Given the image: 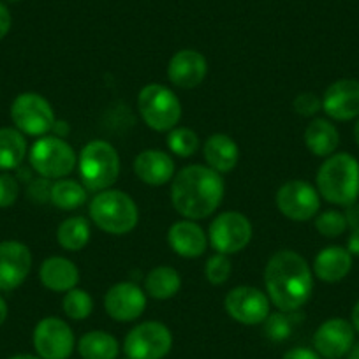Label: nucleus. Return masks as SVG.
<instances>
[{
	"label": "nucleus",
	"mask_w": 359,
	"mask_h": 359,
	"mask_svg": "<svg viewBox=\"0 0 359 359\" xmlns=\"http://www.w3.org/2000/svg\"><path fill=\"white\" fill-rule=\"evenodd\" d=\"M264 285L271 305L280 312H296L312 296L313 271L298 252L280 250L266 264Z\"/></svg>",
	"instance_id": "f257e3e1"
},
{
	"label": "nucleus",
	"mask_w": 359,
	"mask_h": 359,
	"mask_svg": "<svg viewBox=\"0 0 359 359\" xmlns=\"http://www.w3.org/2000/svg\"><path fill=\"white\" fill-rule=\"evenodd\" d=\"M220 172L203 164L180 169L171 184V203L176 212L189 220H203L217 212L224 199Z\"/></svg>",
	"instance_id": "f03ea898"
},
{
	"label": "nucleus",
	"mask_w": 359,
	"mask_h": 359,
	"mask_svg": "<svg viewBox=\"0 0 359 359\" xmlns=\"http://www.w3.org/2000/svg\"><path fill=\"white\" fill-rule=\"evenodd\" d=\"M316 184L320 198L331 205H354L359 198V161L344 151L330 155L317 171Z\"/></svg>",
	"instance_id": "7ed1b4c3"
},
{
	"label": "nucleus",
	"mask_w": 359,
	"mask_h": 359,
	"mask_svg": "<svg viewBox=\"0 0 359 359\" xmlns=\"http://www.w3.org/2000/svg\"><path fill=\"white\" fill-rule=\"evenodd\" d=\"M90 219L101 231L109 234H127L140 222V210L136 201L127 192L102 191L90 203Z\"/></svg>",
	"instance_id": "20e7f679"
},
{
	"label": "nucleus",
	"mask_w": 359,
	"mask_h": 359,
	"mask_svg": "<svg viewBox=\"0 0 359 359\" xmlns=\"http://www.w3.org/2000/svg\"><path fill=\"white\" fill-rule=\"evenodd\" d=\"M78 171L86 191H108L120 176V155L111 143L94 140L83 147Z\"/></svg>",
	"instance_id": "39448f33"
},
{
	"label": "nucleus",
	"mask_w": 359,
	"mask_h": 359,
	"mask_svg": "<svg viewBox=\"0 0 359 359\" xmlns=\"http://www.w3.org/2000/svg\"><path fill=\"white\" fill-rule=\"evenodd\" d=\"M137 111L150 129L169 133L182 118V102L171 88L151 83L143 86L137 95Z\"/></svg>",
	"instance_id": "423d86ee"
},
{
	"label": "nucleus",
	"mask_w": 359,
	"mask_h": 359,
	"mask_svg": "<svg viewBox=\"0 0 359 359\" xmlns=\"http://www.w3.org/2000/svg\"><path fill=\"white\" fill-rule=\"evenodd\" d=\"M30 168L48 180H62L78 164L76 151L64 137L41 136L29 151Z\"/></svg>",
	"instance_id": "0eeeda50"
},
{
	"label": "nucleus",
	"mask_w": 359,
	"mask_h": 359,
	"mask_svg": "<svg viewBox=\"0 0 359 359\" xmlns=\"http://www.w3.org/2000/svg\"><path fill=\"white\" fill-rule=\"evenodd\" d=\"M11 120L25 136H46L53 130L57 116L50 101L36 92H23L13 101Z\"/></svg>",
	"instance_id": "6e6552de"
},
{
	"label": "nucleus",
	"mask_w": 359,
	"mask_h": 359,
	"mask_svg": "<svg viewBox=\"0 0 359 359\" xmlns=\"http://www.w3.org/2000/svg\"><path fill=\"white\" fill-rule=\"evenodd\" d=\"M171 347V331L157 320H147L134 326L123 341V351L130 359H164Z\"/></svg>",
	"instance_id": "1a4fd4ad"
},
{
	"label": "nucleus",
	"mask_w": 359,
	"mask_h": 359,
	"mask_svg": "<svg viewBox=\"0 0 359 359\" xmlns=\"http://www.w3.org/2000/svg\"><path fill=\"white\" fill-rule=\"evenodd\" d=\"M208 240L219 254H238L252 240V224L240 212H224L210 224Z\"/></svg>",
	"instance_id": "9d476101"
},
{
	"label": "nucleus",
	"mask_w": 359,
	"mask_h": 359,
	"mask_svg": "<svg viewBox=\"0 0 359 359\" xmlns=\"http://www.w3.org/2000/svg\"><path fill=\"white\" fill-rule=\"evenodd\" d=\"M277 208L294 222H306L317 217L320 208V196L313 185L303 180L285 182L277 192Z\"/></svg>",
	"instance_id": "9b49d317"
},
{
	"label": "nucleus",
	"mask_w": 359,
	"mask_h": 359,
	"mask_svg": "<svg viewBox=\"0 0 359 359\" xmlns=\"http://www.w3.org/2000/svg\"><path fill=\"white\" fill-rule=\"evenodd\" d=\"M34 348L43 359H67L74 351V333L60 317H44L34 330Z\"/></svg>",
	"instance_id": "f8f14e48"
},
{
	"label": "nucleus",
	"mask_w": 359,
	"mask_h": 359,
	"mask_svg": "<svg viewBox=\"0 0 359 359\" xmlns=\"http://www.w3.org/2000/svg\"><path fill=\"white\" fill-rule=\"evenodd\" d=\"M224 305L231 319L245 326H257L268 319L271 302L261 289L240 285L227 292Z\"/></svg>",
	"instance_id": "ddd939ff"
},
{
	"label": "nucleus",
	"mask_w": 359,
	"mask_h": 359,
	"mask_svg": "<svg viewBox=\"0 0 359 359\" xmlns=\"http://www.w3.org/2000/svg\"><path fill=\"white\" fill-rule=\"evenodd\" d=\"M32 269V252L22 241L8 240L0 243V291L18 289Z\"/></svg>",
	"instance_id": "4468645a"
},
{
	"label": "nucleus",
	"mask_w": 359,
	"mask_h": 359,
	"mask_svg": "<svg viewBox=\"0 0 359 359\" xmlns=\"http://www.w3.org/2000/svg\"><path fill=\"white\" fill-rule=\"evenodd\" d=\"M147 309V292L133 282H120L108 289L104 296V310L116 323H133L140 319Z\"/></svg>",
	"instance_id": "2eb2a0df"
},
{
	"label": "nucleus",
	"mask_w": 359,
	"mask_h": 359,
	"mask_svg": "<svg viewBox=\"0 0 359 359\" xmlns=\"http://www.w3.org/2000/svg\"><path fill=\"white\" fill-rule=\"evenodd\" d=\"M323 111L337 122L359 118V79L341 78L331 83L323 95Z\"/></svg>",
	"instance_id": "dca6fc26"
},
{
	"label": "nucleus",
	"mask_w": 359,
	"mask_h": 359,
	"mask_svg": "<svg viewBox=\"0 0 359 359\" xmlns=\"http://www.w3.org/2000/svg\"><path fill=\"white\" fill-rule=\"evenodd\" d=\"M355 331L347 319L333 317L317 327L313 334V347L319 355L326 359H340L348 354L354 345Z\"/></svg>",
	"instance_id": "f3484780"
},
{
	"label": "nucleus",
	"mask_w": 359,
	"mask_h": 359,
	"mask_svg": "<svg viewBox=\"0 0 359 359\" xmlns=\"http://www.w3.org/2000/svg\"><path fill=\"white\" fill-rule=\"evenodd\" d=\"M206 74H208V62L205 55L196 50H180L169 60L168 78L178 88H196L205 81Z\"/></svg>",
	"instance_id": "a211bd4d"
},
{
	"label": "nucleus",
	"mask_w": 359,
	"mask_h": 359,
	"mask_svg": "<svg viewBox=\"0 0 359 359\" xmlns=\"http://www.w3.org/2000/svg\"><path fill=\"white\" fill-rule=\"evenodd\" d=\"M168 243L175 254L185 259H194L205 254L208 236L196 220H178L168 231Z\"/></svg>",
	"instance_id": "6ab92c4d"
},
{
	"label": "nucleus",
	"mask_w": 359,
	"mask_h": 359,
	"mask_svg": "<svg viewBox=\"0 0 359 359\" xmlns=\"http://www.w3.org/2000/svg\"><path fill=\"white\" fill-rule=\"evenodd\" d=\"M134 172L143 184L161 187L175 178V162L162 150H143L134 158Z\"/></svg>",
	"instance_id": "aec40b11"
},
{
	"label": "nucleus",
	"mask_w": 359,
	"mask_h": 359,
	"mask_svg": "<svg viewBox=\"0 0 359 359\" xmlns=\"http://www.w3.org/2000/svg\"><path fill=\"white\" fill-rule=\"evenodd\" d=\"M352 257L354 255L347 248L338 247V245L323 248L313 261V275L326 284L341 282L351 273Z\"/></svg>",
	"instance_id": "412c9836"
},
{
	"label": "nucleus",
	"mask_w": 359,
	"mask_h": 359,
	"mask_svg": "<svg viewBox=\"0 0 359 359\" xmlns=\"http://www.w3.org/2000/svg\"><path fill=\"white\" fill-rule=\"evenodd\" d=\"M41 284L53 292H67L79 282V269L69 259L53 255L44 259L39 268Z\"/></svg>",
	"instance_id": "4be33fe9"
},
{
	"label": "nucleus",
	"mask_w": 359,
	"mask_h": 359,
	"mask_svg": "<svg viewBox=\"0 0 359 359\" xmlns=\"http://www.w3.org/2000/svg\"><path fill=\"white\" fill-rule=\"evenodd\" d=\"M203 155H205V161L208 162V168L222 175V172H229L236 168L238 158H240V148L234 143L233 137L217 133L206 140L205 147H203Z\"/></svg>",
	"instance_id": "5701e85b"
},
{
	"label": "nucleus",
	"mask_w": 359,
	"mask_h": 359,
	"mask_svg": "<svg viewBox=\"0 0 359 359\" xmlns=\"http://www.w3.org/2000/svg\"><path fill=\"white\" fill-rule=\"evenodd\" d=\"M305 144L316 157H330L340 144V133L327 118H316L306 126Z\"/></svg>",
	"instance_id": "b1692460"
},
{
	"label": "nucleus",
	"mask_w": 359,
	"mask_h": 359,
	"mask_svg": "<svg viewBox=\"0 0 359 359\" xmlns=\"http://www.w3.org/2000/svg\"><path fill=\"white\" fill-rule=\"evenodd\" d=\"M27 140L25 134L16 127H2L0 129V171H15L25 161Z\"/></svg>",
	"instance_id": "393cba45"
},
{
	"label": "nucleus",
	"mask_w": 359,
	"mask_h": 359,
	"mask_svg": "<svg viewBox=\"0 0 359 359\" xmlns=\"http://www.w3.org/2000/svg\"><path fill=\"white\" fill-rule=\"evenodd\" d=\"M182 287V277L171 266H157L144 278V292L154 299H171Z\"/></svg>",
	"instance_id": "a878e982"
},
{
	"label": "nucleus",
	"mask_w": 359,
	"mask_h": 359,
	"mask_svg": "<svg viewBox=\"0 0 359 359\" xmlns=\"http://www.w3.org/2000/svg\"><path fill=\"white\" fill-rule=\"evenodd\" d=\"M78 352L83 359H116L120 345L118 340L106 331H88L79 338Z\"/></svg>",
	"instance_id": "bb28decb"
},
{
	"label": "nucleus",
	"mask_w": 359,
	"mask_h": 359,
	"mask_svg": "<svg viewBox=\"0 0 359 359\" xmlns=\"http://www.w3.org/2000/svg\"><path fill=\"white\" fill-rule=\"evenodd\" d=\"M90 234H92V229L85 217H71L58 226L57 240L64 250L78 252L86 247Z\"/></svg>",
	"instance_id": "cd10ccee"
},
{
	"label": "nucleus",
	"mask_w": 359,
	"mask_h": 359,
	"mask_svg": "<svg viewBox=\"0 0 359 359\" xmlns=\"http://www.w3.org/2000/svg\"><path fill=\"white\" fill-rule=\"evenodd\" d=\"M86 198H88V191H86L85 185L76 182V180L62 178L51 185L50 201L58 210L71 212V210L79 208L81 205H85Z\"/></svg>",
	"instance_id": "c85d7f7f"
},
{
	"label": "nucleus",
	"mask_w": 359,
	"mask_h": 359,
	"mask_svg": "<svg viewBox=\"0 0 359 359\" xmlns=\"http://www.w3.org/2000/svg\"><path fill=\"white\" fill-rule=\"evenodd\" d=\"M62 310L69 319L83 320L90 317L94 310V299L85 289L74 287L65 292L64 299H62Z\"/></svg>",
	"instance_id": "c756f323"
},
{
	"label": "nucleus",
	"mask_w": 359,
	"mask_h": 359,
	"mask_svg": "<svg viewBox=\"0 0 359 359\" xmlns=\"http://www.w3.org/2000/svg\"><path fill=\"white\" fill-rule=\"evenodd\" d=\"M168 148L178 157H192L199 148V137L189 127H175L168 134Z\"/></svg>",
	"instance_id": "7c9ffc66"
},
{
	"label": "nucleus",
	"mask_w": 359,
	"mask_h": 359,
	"mask_svg": "<svg viewBox=\"0 0 359 359\" xmlns=\"http://www.w3.org/2000/svg\"><path fill=\"white\" fill-rule=\"evenodd\" d=\"M298 313L296 312H280L269 313L268 319L264 320V334L273 341H284L291 337L292 330H294V317Z\"/></svg>",
	"instance_id": "2f4dec72"
},
{
	"label": "nucleus",
	"mask_w": 359,
	"mask_h": 359,
	"mask_svg": "<svg viewBox=\"0 0 359 359\" xmlns=\"http://www.w3.org/2000/svg\"><path fill=\"white\" fill-rule=\"evenodd\" d=\"M313 226H316L317 233L323 234L324 238H338L348 229L347 217L338 210H326V212L319 213Z\"/></svg>",
	"instance_id": "473e14b6"
},
{
	"label": "nucleus",
	"mask_w": 359,
	"mask_h": 359,
	"mask_svg": "<svg viewBox=\"0 0 359 359\" xmlns=\"http://www.w3.org/2000/svg\"><path fill=\"white\" fill-rule=\"evenodd\" d=\"M231 273H233V264H231L229 257L226 254H219L206 261L205 264V277L210 284L213 285H222L229 280Z\"/></svg>",
	"instance_id": "72a5a7b5"
},
{
	"label": "nucleus",
	"mask_w": 359,
	"mask_h": 359,
	"mask_svg": "<svg viewBox=\"0 0 359 359\" xmlns=\"http://www.w3.org/2000/svg\"><path fill=\"white\" fill-rule=\"evenodd\" d=\"M20 198V182L9 172L0 175V208H9Z\"/></svg>",
	"instance_id": "f704fd0d"
},
{
	"label": "nucleus",
	"mask_w": 359,
	"mask_h": 359,
	"mask_svg": "<svg viewBox=\"0 0 359 359\" xmlns=\"http://www.w3.org/2000/svg\"><path fill=\"white\" fill-rule=\"evenodd\" d=\"M292 108L302 116H313L323 109V99L313 92H302L292 101Z\"/></svg>",
	"instance_id": "c9c22d12"
},
{
	"label": "nucleus",
	"mask_w": 359,
	"mask_h": 359,
	"mask_svg": "<svg viewBox=\"0 0 359 359\" xmlns=\"http://www.w3.org/2000/svg\"><path fill=\"white\" fill-rule=\"evenodd\" d=\"M51 182L48 178H36L29 184V198L32 199L34 203H46L50 201L51 196Z\"/></svg>",
	"instance_id": "e433bc0d"
},
{
	"label": "nucleus",
	"mask_w": 359,
	"mask_h": 359,
	"mask_svg": "<svg viewBox=\"0 0 359 359\" xmlns=\"http://www.w3.org/2000/svg\"><path fill=\"white\" fill-rule=\"evenodd\" d=\"M11 25H13L11 13H9L8 6L0 2V41L8 36L9 30H11Z\"/></svg>",
	"instance_id": "4c0bfd02"
},
{
	"label": "nucleus",
	"mask_w": 359,
	"mask_h": 359,
	"mask_svg": "<svg viewBox=\"0 0 359 359\" xmlns=\"http://www.w3.org/2000/svg\"><path fill=\"white\" fill-rule=\"evenodd\" d=\"M282 359H320V355L316 351H312V348L296 347L285 352Z\"/></svg>",
	"instance_id": "58836bf2"
},
{
	"label": "nucleus",
	"mask_w": 359,
	"mask_h": 359,
	"mask_svg": "<svg viewBox=\"0 0 359 359\" xmlns=\"http://www.w3.org/2000/svg\"><path fill=\"white\" fill-rule=\"evenodd\" d=\"M347 250L351 252L352 255H355V257H359V226L354 227V229L351 231V234H348Z\"/></svg>",
	"instance_id": "ea45409f"
},
{
	"label": "nucleus",
	"mask_w": 359,
	"mask_h": 359,
	"mask_svg": "<svg viewBox=\"0 0 359 359\" xmlns=\"http://www.w3.org/2000/svg\"><path fill=\"white\" fill-rule=\"evenodd\" d=\"M345 217H347V222H348V227L351 229H354V227L359 226V205H351L347 206V210H345Z\"/></svg>",
	"instance_id": "a19ab883"
},
{
	"label": "nucleus",
	"mask_w": 359,
	"mask_h": 359,
	"mask_svg": "<svg viewBox=\"0 0 359 359\" xmlns=\"http://www.w3.org/2000/svg\"><path fill=\"white\" fill-rule=\"evenodd\" d=\"M53 134L58 137H65L69 134V126L65 122H55Z\"/></svg>",
	"instance_id": "79ce46f5"
},
{
	"label": "nucleus",
	"mask_w": 359,
	"mask_h": 359,
	"mask_svg": "<svg viewBox=\"0 0 359 359\" xmlns=\"http://www.w3.org/2000/svg\"><path fill=\"white\" fill-rule=\"evenodd\" d=\"M351 324L354 326V331L355 333H359V299L355 302L354 309H352V313H351Z\"/></svg>",
	"instance_id": "37998d69"
},
{
	"label": "nucleus",
	"mask_w": 359,
	"mask_h": 359,
	"mask_svg": "<svg viewBox=\"0 0 359 359\" xmlns=\"http://www.w3.org/2000/svg\"><path fill=\"white\" fill-rule=\"evenodd\" d=\"M8 313H9L8 303H6V299L0 296V326L6 323V319H8Z\"/></svg>",
	"instance_id": "c03bdc74"
},
{
	"label": "nucleus",
	"mask_w": 359,
	"mask_h": 359,
	"mask_svg": "<svg viewBox=\"0 0 359 359\" xmlns=\"http://www.w3.org/2000/svg\"><path fill=\"white\" fill-rule=\"evenodd\" d=\"M348 359H359V344L352 345V348L348 351Z\"/></svg>",
	"instance_id": "a18cd8bd"
},
{
	"label": "nucleus",
	"mask_w": 359,
	"mask_h": 359,
	"mask_svg": "<svg viewBox=\"0 0 359 359\" xmlns=\"http://www.w3.org/2000/svg\"><path fill=\"white\" fill-rule=\"evenodd\" d=\"M9 359H43V358H39V355H32V354H18V355H13V358Z\"/></svg>",
	"instance_id": "49530a36"
},
{
	"label": "nucleus",
	"mask_w": 359,
	"mask_h": 359,
	"mask_svg": "<svg viewBox=\"0 0 359 359\" xmlns=\"http://www.w3.org/2000/svg\"><path fill=\"white\" fill-rule=\"evenodd\" d=\"M354 141H355V144L359 147V118H358V122H355V126H354Z\"/></svg>",
	"instance_id": "de8ad7c7"
},
{
	"label": "nucleus",
	"mask_w": 359,
	"mask_h": 359,
	"mask_svg": "<svg viewBox=\"0 0 359 359\" xmlns=\"http://www.w3.org/2000/svg\"><path fill=\"white\" fill-rule=\"evenodd\" d=\"M8 2H18V0H8Z\"/></svg>",
	"instance_id": "09e8293b"
},
{
	"label": "nucleus",
	"mask_w": 359,
	"mask_h": 359,
	"mask_svg": "<svg viewBox=\"0 0 359 359\" xmlns=\"http://www.w3.org/2000/svg\"><path fill=\"white\" fill-rule=\"evenodd\" d=\"M126 359H130V358H126Z\"/></svg>",
	"instance_id": "8fccbe9b"
}]
</instances>
